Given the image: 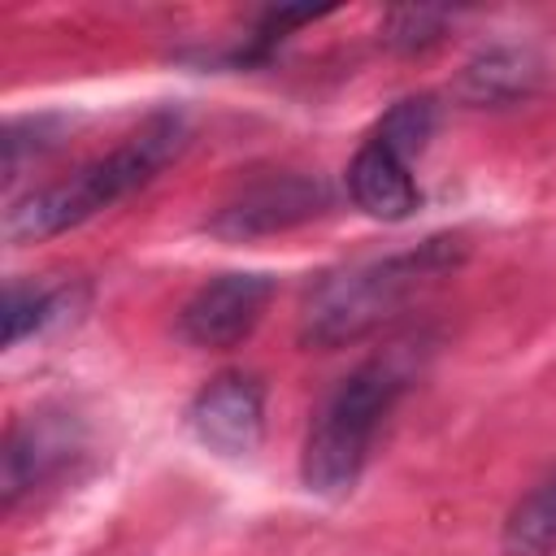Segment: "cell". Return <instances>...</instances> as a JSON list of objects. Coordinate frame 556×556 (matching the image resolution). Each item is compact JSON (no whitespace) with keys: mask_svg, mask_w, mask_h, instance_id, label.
<instances>
[{"mask_svg":"<svg viewBox=\"0 0 556 556\" xmlns=\"http://www.w3.org/2000/svg\"><path fill=\"white\" fill-rule=\"evenodd\" d=\"M182 139H187V126H182L178 113L148 117L109 156L83 165L65 182H52V187L30 191L26 200H17L4 213V239L9 243H35V239L61 235V230L96 217L100 208H113L117 200H126L130 191H139L143 182H152L161 174V165L178 156Z\"/></svg>","mask_w":556,"mask_h":556,"instance_id":"cell-1","label":"cell"},{"mask_svg":"<svg viewBox=\"0 0 556 556\" xmlns=\"http://www.w3.org/2000/svg\"><path fill=\"white\" fill-rule=\"evenodd\" d=\"M456 261H460V239L443 235V239H426L413 252H395V256H378V261H361L339 274H326L304 300L300 339L313 348L356 343L369 330H378L387 317H395V308L408 304L417 287L434 282Z\"/></svg>","mask_w":556,"mask_h":556,"instance_id":"cell-2","label":"cell"},{"mask_svg":"<svg viewBox=\"0 0 556 556\" xmlns=\"http://www.w3.org/2000/svg\"><path fill=\"white\" fill-rule=\"evenodd\" d=\"M413 378V356L391 348L369 356L365 365H356L317 408L308 439H304V456H300V478L308 491L317 495H343L356 486L365 456L374 447V434L382 426V417L391 413V404L404 395Z\"/></svg>","mask_w":556,"mask_h":556,"instance_id":"cell-3","label":"cell"},{"mask_svg":"<svg viewBox=\"0 0 556 556\" xmlns=\"http://www.w3.org/2000/svg\"><path fill=\"white\" fill-rule=\"evenodd\" d=\"M330 208V187L317 174H300V169H282V174H265L256 182H248L243 191H235L213 217L208 230L222 239H256V235H274L287 226H300L317 213Z\"/></svg>","mask_w":556,"mask_h":556,"instance_id":"cell-4","label":"cell"},{"mask_svg":"<svg viewBox=\"0 0 556 556\" xmlns=\"http://www.w3.org/2000/svg\"><path fill=\"white\" fill-rule=\"evenodd\" d=\"M274 300L269 274H217L178 313V334L195 348H235L252 334L265 304Z\"/></svg>","mask_w":556,"mask_h":556,"instance_id":"cell-5","label":"cell"},{"mask_svg":"<svg viewBox=\"0 0 556 556\" xmlns=\"http://www.w3.org/2000/svg\"><path fill=\"white\" fill-rule=\"evenodd\" d=\"M191 434L222 452V456H248L261 447L265 434V391L252 374H217L187 408Z\"/></svg>","mask_w":556,"mask_h":556,"instance_id":"cell-6","label":"cell"},{"mask_svg":"<svg viewBox=\"0 0 556 556\" xmlns=\"http://www.w3.org/2000/svg\"><path fill=\"white\" fill-rule=\"evenodd\" d=\"M78 452V426L65 413H30L4 439V508H13L26 491L48 482Z\"/></svg>","mask_w":556,"mask_h":556,"instance_id":"cell-7","label":"cell"},{"mask_svg":"<svg viewBox=\"0 0 556 556\" xmlns=\"http://www.w3.org/2000/svg\"><path fill=\"white\" fill-rule=\"evenodd\" d=\"M408 165L413 161H404L395 148H387L378 135H369L348 165V191H352L356 208H365L369 217H382V222H404L417 208V182H413Z\"/></svg>","mask_w":556,"mask_h":556,"instance_id":"cell-8","label":"cell"},{"mask_svg":"<svg viewBox=\"0 0 556 556\" xmlns=\"http://www.w3.org/2000/svg\"><path fill=\"white\" fill-rule=\"evenodd\" d=\"M500 543L508 556H552L556 552V469L513 504Z\"/></svg>","mask_w":556,"mask_h":556,"instance_id":"cell-9","label":"cell"},{"mask_svg":"<svg viewBox=\"0 0 556 556\" xmlns=\"http://www.w3.org/2000/svg\"><path fill=\"white\" fill-rule=\"evenodd\" d=\"M534 78H539V65H534V56H526V52H513V48H495V52L478 56V61L465 70V78H460V91H465L473 104H500V100L526 96Z\"/></svg>","mask_w":556,"mask_h":556,"instance_id":"cell-10","label":"cell"},{"mask_svg":"<svg viewBox=\"0 0 556 556\" xmlns=\"http://www.w3.org/2000/svg\"><path fill=\"white\" fill-rule=\"evenodd\" d=\"M387 148H395L404 161H413L421 148H426V139L434 135V100L430 96H408V100H400L382 122H378V130H374Z\"/></svg>","mask_w":556,"mask_h":556,"instance_id":"cell-11","label":"cell"},{"mask_svg":"<svg viewBox=\"0 0 556 556\" xmlns=\"http://www.w3.org/2000/svg\"><path fill=\"white\" fill-rule=\"evenodd\" d=\"M52 313H56V295L52 291L9 282V291H4V343L13 348L17 339L35 334Z\"/></svg>","mask_w":556,"mask_h":556,"instance_id":"cell-12","label":"cell"},{"mask_svg":"<svg viewBox=\"0 0 556 556\" xmlns=\"http://www.w3.org/2000/svg\"><path fill=\"white\" fill-rule=\"evenodd\" d=\"M439 26H443V13L434 9H395L387 17V39L395 48H426L439 39Z\"/></svg>","mask_w":556,"mask_h":556,"instance_id":"cell-13","label":"cell"}]
</instances>
